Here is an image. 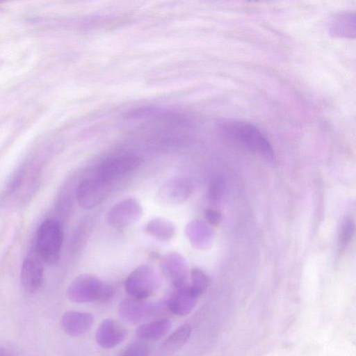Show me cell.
<instances>
[{"mask_svg": "<svg viewBox=\"0 0 356 356\" xmlns=\"http://www.w3.org/2000/svg\"><path fill=\"white\" fill-rule=\"evenodd\" d=\"M145 232L161 241H169L175 235L176 227L172 222L168 219L157 218L147 223Z\"/></svg>", "mask_w": 356, "mask_h": 356, "instance_id": "obj_17", "label": "cell"}, {"mask_svg": "<svg viewBox=\"0 0 356 356\" xmlns=\"http://www.w3.org/2000/svg\"><path fill=\"white\" fill-rule=\"evenodd\" d=\"M355 15L341 12L334 15L327 22L329 33L334 38L354 39L355 37Z\"/></svg>", "mask_w": 356, "mask_h": 356, "instance_id": "obj_14", "label": "cell"}, {"mask_svg": "<svg viewBox=\"0 0 356 356\" xmlns=\"http://www.w3.org/2000/svg\"><path fill=\"white\" fill-rule=\"evenodd\" d=\"M149 348L147 344L141 341H136L129 343L119 356H148Z\"/></svg>", "mask_w": 356, "mask_h": 356, "instance_id": "obj_21", "label": "cell"}, {"mask_svg": "<svg viewBox=\"0 0 356 356\" xmlns=\"http://www.w3.org/2000/svg\"><path fill=\"white\" fill-rule=\"evenodd\" d=\"M63 233L60 224L53 219L42 222L36 234L35 247L40 259L48 265L58 262L60 255Z\"/></svg>", "mask_w": 356, "mask_h": 356, "instance_id": "obj_3", "label": "cell"}, {"mask_svg": "<svg viewBox=\"0 0 356 356\" xmlns=\"http://www.w3.org/2000/svg\"><path fill=\"white\" fill-rule=\"evenodd\" d=\"M94 323L93 316L88 312L68 311L61 318L63 331L72 337H79L87 332Z\"/></svg>", "mask_w": 356, "mask_h": 356, "instance_id": "obj_12", "label": "cell"}, {"mask_svg": "<svg viewBox=\"0 0 356 356\" xmlns=\"http://www.w3.org/2000/svg\"><path fill=\"white\" fill-rule=\"evenodd\" d=\"M163 266L175 289L188 285L187 264L181 254L178 252L168 254L163 259Z\"/></svg>", "mask_w": 356, "mask_h": 356, "instance_id": "obj_11", "label": "cell"}, {"mask_svg": "<svg viewBox=\"0 0 356 356\" xmlns=\"http://www.w3.org/2000/svg\"><path fill=\"white\" fill-rule=\"evenodd\" d=\"M112 295L113 289L109 284L90 274L77 276L67 290L68 298L77 303L106 300Z\"/></svg>", "mask_w": 356, "mask_h": 356, "instance_id": "obj_2", "label": "cell"}, {"mask_svg": "<svg viewBox=\"0 0 356 356\" xmlns=\"http://www.w3.org/2000/svg\"><path fill=\"white\" fill-rule=\"evenodd\" d=\"M209 280L204 273L199 268H193L191 272V284L188 287L191 293L196 298L207 288Z\"/></svg>", "mask_w": 356, "mask_h": 356, "instance_id": "obj_19", "label": "cell"}, {"mask_svg": "<svg viewBox=\"0 0 356 356\" xmlns=\"http://www.w3.org/2000/svg\"><path fill=\"white\" fill-rule=\"evenodd\" d=\"M196 297L190 291L188 285L175 289L165 304L169 310L177 316L188 314L194 308Z\"/></svg>", "mask_w": 356, "mask_h": 356, "instance_id": "obj_15", "label": "cell"}, {"mask_svg": "<svg viewBox=\"0 0 356 356\" xmlns=\"http://www.w3.org/2000/svg\"><path fill=\"white\" fill-rule=\"evenodd\" d=\"M141 158L132 153L115 155L104 159L98 166L95 176L112 184L141 164Z\"/></svg>", "mask_w": 356, "mask_h": 356, "instance_id": "obj_5", "label": "cell"}, {"mask_svg": "<svg viewBox=\"0 0 356 356\" xmlns=\"http://www.w3.org/2000/svg\"><path fill=\"white\" fill-rule=\"evenodd\" d=\"M127 335V330L118 321L106 318L102 321L95 332L97 343L104 349L114 348L121 343Z\"/></svg>", "mask_w": 356, "mask_h": 356, "instance_id": "obj_10", "label": "cell"}, {"mask_svg": "<svg viewBox=\"0 0 356 356\" xmlns=\"http://www.w3.org/2000/svg\"><path fill=\"white\" fill-rule=\"evenodd\" d=\"M192 191L193 186L189 180L182 177H173L160 186L156 198L165 206H175L185 202Z\"/></svg>", "mask_w": 356, "mask_h": 356, "instance_id": "obj_8", "label": "cell"}, {"mask_svg": "<svg viewBox=\"0 0 356 356\" xmlns=\"http://www.w3.org/2000/svg\"><path fill=\"white\" fill-rule=\"evenodd\" d=\"M112 184L97 176L83 179L79 185L76 198L83 209H90L101 204L108 195Z\"/></svg>", "mask_w": 356, "mask_h": 356, "instance_id": "obj_7", "label": "cell"}, {"mask_svg": "<svg viewBox=\"0 0 356 356\" xmlns=\"http://www.w3.org/2000/svg\"><path fill=\"white\" fill-rule=\"evenodd\" d=\"M224 190V182L220 177L214 178L211 180L209 187V197L213 202L220 200Z\"/></svg>", "mask_w": 356, "mask_h": 356, "instance_id": "obj_22", "label": "cell"}, {"mask_svg": "<svg viewBox=\"0 0 356 356\" xmlns=\"http://www.w3.org/2000/svg\"><path fill=\"white\" fill-rule=\"evenodd\" d=\"M216 129L228 143L258 154L268 161L273 162V149L261 131L252 124L233 118L218 120Z\"/></svg>", "mask_w": 356, "mask_h": 356, "instance_id": "obj_1", "label": "cell"}, {"mask_svg": "<svg viewBox=\"0 0 356 356\" xmlns=\"http://www.w3.org/2000/svg\"><path fill=\"white\" fill-rule=\"evenodd\" d=\"M43 267L35 257L28 256L23 261L20 280L23 288L28 292H35L41 286L43 280Z\"/></svg>", "mask_w": 356, "mask_h": 356, "instance_id": "obj_13", "label": "cell"}, {"mask_svg": "<svg viewBox=\"0 0 356 356\" xmlns=\"http://www.w3.org/2000/svg\"><path fill=\"white\" fill-rule=\"evenodd\" d=\"M355 232V223L352 218H346L341 226L339 237V243L341 248L347 246Z\"/></svg>", "mask_w": 356, "mask_h": 356, "instance_id": "obj_20", "label": "cell"}, {"mask_svg": "<svg viewBox=\"0 0 356 356\" xmlns=\"http://www.w3.org/2000/svg\"><path fill=\"white\" fill-rule=\"evenodd\" d=\"M159 282L156 270L150 265L143 264L129 275L125 280L124 287L131 298L145 300L156 291Z\"/></svg>", "mask_w": 356, "mask_h": 356, "instance_id": "obj_4", "label": "cell"}, {"mask_svg": "<svg viewBox=\"0 0 356 356\" xmlns=\"http://www.w3.org/2000/svg\"><path fill=\"white\" fill-rule=\"evenodd\" d=\"M204 218L207 221L212 225H218L222 220V216L220 213L210 209H206L204 211Z\"/></svg>", "mask_w": 356, "mask_h": 356, "instance_id": "obj_23", "label": "cell"}, {"mask_svg": "<svg viewBox=\"0 0 356 356\" xmlns=\"http://www.w3.org/2000/svg\"><path fill=\"white\" fill-rule=\"evenodd\" d=\"M142 215L140 202L136 198L129 197L118 202L109 209L106 221L116 229H124L136 222Z\"/></svg>", "mask_w": 356, "mask_h": 356, "instance_id": "obj_6", "label": "cell"}, {"mask_svg": "<svg viewBox=\"0 0 356 356\" xmlns=\"http://www.w3.org/2000/svg\"><path fill=\"white\" fill-rule=\"evenodd\" d=\"M171 327L169 319L162 318L140 325L136 330V334L143 340H157L167 334Z\"/></svg>", "mask_w": 356, "mask_h": 356, "instance_id": "obj_16", "label": "cell"}, {"mask_svg": "<svg viewBox=\"0 0 356 356\" xmlns=\"http://www.w3.org/2000/svg\"><path fill=\"white\" fill-rule=\"evenodd\" d=\"M161 307V303H152L145 300L127 298L119 305V314L122 318L131 323H140L153 315Z\"/></svg>", "mask_w": 356, "mask_h": 356, "instance_id": "obj_9", "label": "cell"}, {"mask_svg": "<svg viewBox=\"0 0 356 356\" xmlns=\"http://www.w3.org/2000/svg\"><path fill=\"white\" fill-rule=\"evenodd\" d=\"M191 327L189 325L185 324L178 327L167 339L164 347L167 350H175L182 346L190 337Z\"/></svg>", "mask_w": 356, "mask_h": 356, "instance_id": "obj_18", "label": "cell"}, {"mask_svg": "<svg viewBox=\"0 0 356 356\" xmlns=\"http://www.w3.org/2000/svg\"><path fill=\"white\" fill-rule=\"evenodd\" d=\"M0 356H15L12 353L5 348L0 346Z\"/></svg>", "mask_w": 356, "mask_h": 356, "instance_id": "obj_24", "label": "cell"}]
</instances>
